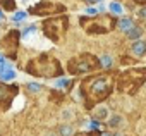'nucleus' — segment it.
Listing matches in <instances>:
<instances>
[{
	"mask_svg": "<svg viewBox=\"0 0 146 136\" xmlns=\"http://www.w3.org/2000/svg\"><path fill=\"white\" fill-rule=\"evenodd\" d=\"M115 136H122V134H115Z\"/></svg>",
	"mask_w": 146,
	"mask_h": 136,
	"instance_id": "nucleus-30",
	"label": "nucleus"
},
{
	"mask_svg": "<svg viewBox=\"0 0 146 136\" xmlns=\"http://www.w3.org/2000/svg\"><path fill=\"white\" fill-rule=\"evenodd\" d=\"M26 16H28V14L21 11V12H16V16H14L12 19H14V21H23V19H26Z\"/></svg>",
	"mask_w": 146,
	"mask_h": 136,
	"instance_id": "nucleus-18",
	"label": "nucleus"
},
{
	"mask_svg": "<svg viewBox=\"0 0 146 136\" xmlns=\"http://www.w3.org/2000/svg\"><path fill=\"white\" fill-rule=\"evenodd\" d=\"M96 12H98L96 9H86V14H90V16H95Z\"/></svg>",
	"mask_w": 146,
	"mask_h": 136,
	"instance_id": "nucleus-23",
	"label": "nucleus"
},
{
	"mask_svg": "<svg viewBox=\"0 0 146 136\" xmlns=\"http://www.w3.org/2000/svg\"><path fill=\"white\" fill-rule=\"evenodd\" d=\"M96 67V62L93 60V57L90 55H83V57H78V59H72L69 62V73L72 74H79V73H86V71H91Z\"/></svg>",
	"mask_w": 146,
	"mask_h": 136,
	"instance_id": "nucleus-3",
	"label": "nucleus"
},
{
	"mask_svg": "<svg viewBox=\"0 0 146 136\" xmlns=\"http://www.w3.org/2000/svg\"><path fill=\"white\" fill-rule=\"evenodd\" d=\"M43 31L52 41H58L62 33L65 31V17H57V19H48L43 23Z\"/></svg>",
	"mask_w": 146,
	"mask_h": 136,
	"instance_id": "nucleus-2",
	"label": "nucleus"
},
{
	"mask_svg": "<svg viewBox=\"0 0 146 136\" xmlns=\"http://www.w3.org/2000/svg\"><path fill=\"white\" fill-rule=\"evenodd\" d=\"M16 95H17V86H7L0 83V110H7Z\"/></svg>",
	"mask_w": 146,
	"mask_h": 136,
	"instance_id": "nucleus-5",
	"label": "nucleus"
},
{
	"mask_svg": "<svg viewBox=\"0 0 146 136\" xmlns=\"http://www.w3.org/2000/svg\"><path fill=\"white\" fill-rule=\"evenodd\" d=\"M23 35L19 33V31H16V29H12L9 35H5V38H4V41L0 43V47H2L4 50H5V53H7V57H11V59H16L17 55V48H19V38H21Z\"/></svg>",
	"mask_w": 146,
	"mask_h": 136,
	"instance_id": "nucleus-4",
	"label": "nucleus"
},
{
	"mask_svg": "<svg viewBox=\"0 0 146 136\" xmlns=\"http://www.w3.org/2000/svg\"><path fill=\"white\" fill-rule=\"evenodd\" d=\"M132 53L134 55H144V52H146V43L144 41H141V40H137L134 45H132Z\"/></svg>",
	"mask_w": 146,
	"mask_h": 136,
	"instance_id": "nucleus-10",
	"label": "nucleus"
},
{
	"mask_svg": "<svg viewBox=\"0 0 146 136\" xmlns=\"http://www.w3.org/2000/svg\"><path fill=\"white\" fill-rule=\"evenodd\" d=\"M102 136H110V134H107V133H105V134H102Z\"/></svg>",
	"mask_w": 146,
	"mask_h": 136,
	"instance_id": "nucleus-29",
	"label": "nucleus"
},
{
	"mask_svg": "<svg viewBox=\"0 0 146 136\" xmlns=\"http://www.w3.org/2000/svg\"><path fill=\"white\" fill-rule=\"evenodd\" d=\"M4 19V14H2V11H0V21H2Z\"/></svg>",
	"mask_w": 146,
	"mask_h": 136,
	"instance_id": "nucleus-27",
	"label": "nucleus"
},
{
	"mask_svg": "<svg viewBox=\"0 0 146 136\" xmlns=\"http://www.w3.org/2000/svg\"><path fill=\"white\" fill-rule=\"evenodd\" d=\"M102 62H103L105 67H110V65H112V59H110L108 55H103V57H102Z\"/></svg>",
	"mask_w": 146,
	"mask_h": 136,
	"instance_id": "nucleus-20",
	"label": "nucleus"
},
{
	"mask_svg": "<svg viewBox=\"0 0 146 136\" xmlns=\"http://www.w3.org/2000/svg\"><path fill=\"white\" fill-rule=\"evenodd\" d=\"M124 124H125V119H124L122 115H119V114H115V115H112V117L108 119V126H110V127H113V129L122 127Z\"/></svg>",
	"mask_w": 146,
	"mask_h": 136,
	"instance_id": "nucleus-8",
	"label": "nucleus"
},
{
	"mask_svg": "<svg viewBox=\"0 0 146 136\" xmlns=\"http://www.w3.org/2000/svg\"><path fill=\"white\" fill-rule=\"evenodd\" d=\"M137 14H139V17H144V19H146V7L139 9V12H137Z\"/></svg>",
	"mask_w": 146,
	"mask_h": 136,
	"instance_id": "nucleus-22",
	"label": "nucleus"
},
{
	"mask_svg": "<svg viewBox=\"0 0 146 136\" xmlns=\"http://www.w3.org/2000/svg\"><path fill=\"white\" fill-rule=\"evenodd\" d=\"M132 28H134V23H132V19H129V17H124V19H120V21H119V29H120V31L127 33V31H131Z\"/></svg>",
	"mask_w": 146,
	"mask_h": 136,
	"instance_id": "nucleus-9",
	"label": "nucleus"
},
{
	"mask_svg": "<svg viewBox=\"0 0 146 136\" xmlns=\"http://www.w3.org/2000/svg\"><path fill=\"white\" fill-rule=\"evenodd\" d=\"M58 11H64V7L62 5H55V4H50V2H41V4H38V5H35L33 9H31V12L35 14V16H45V14H53V12H58Z\"/></svg>",
	"mask_w": 146,
	"mask_h": 136,
	"instance_id": "nucleus-6",
	"label": "nucleus"
},
{
	"mask_svg": "<svg viewBox=\"0 0 146 136\" xmlns=\"http://www.w3.org/2000/svg\"><path fill=\"white\" fill-rule=\"evenodd\" d=\"M45 136H57V134H55V133H46Z\"/></svg>",
	"mask_w": 146,
	"mask_h": 136,
	"instance_id": "nucleus-25",
	"label": "nucleus"
},
{
	"mask_svg": "<svg viewBox=\"0 0 146 136\" xmlns=\"http://www.w3.org/2000/svg\"><path fill=\"white\" fill-rule=\"evenodd\" d=\"M143 33H144V31H143V28L134 26L131 31H127V38H129V40H139V38L143 36Z\"/></svg>",
	"mask_w": 146,
	"mask_h": 136,
	"instance_id": "nucleus-11",
	"label": "nucleus"
},
{
	"mask_svg": "<svg viewBox=\"0 0 146 136\" xmlns=\"http://www.w3.org/2000/svg\"><path fill=\"white\" fill-rule=\"evenodd\" d=\"M79 136H91V134H79Z\"/></svg>",
	"mask_w": 146,
	"mask_h": 136,
	"instance_id": "nucleus-28",
	"label": "nucleus"
},
{
	"mask_svg": "<svg viewBox=\"0 0 146 136\" xmlns=\"http://www.w3.org/2000/svg\"><path fill=\"white\" fill-rule=\"evenodd\" d=\"M98 126H100L98 119H95V121H91V122H90V129H98Z\"/></svg>",
	"mask_w": 146,
	"mask_h": 136,
	"instance_id": "nucleus-21",
	"label": "nucleus"
},
{
	"mask_svg": "<svg viewBox=\"0 0 146 136\" xmlns=\"http://www.w3.org/2000/svg\"><path fill=\"white\" fill-rule=\"evenodd\" d=\"M93 114H95V119H98V121L108 117V110H107V107H98V109H95Z\"/></svg>",
	"mask_w": 146,
	"mask_h": 136,
	"instance_id": "nucleus-12",
	"label": "nucleus"
},
{
	"mask_svg": "<svg viewBox=\"0 0 146 136\" xmlns=\"http://www.w3.org/2000/svg\"><path fill=\"white\" fill-rule=\"evenodd\" d=\"M26 88H28L29 91H40V90H41V86L36 85V83H29V85H26Z\"/></svg>",
	"mask_w": 146,
	"mask_h": 136,
	"instance_id": "nucleus-17",
	"label": "nucleus"
},
{
	"mask_svg": "<svg viewBox=\"0 0 146 136\" xmlns=\"http://www.w3.org/2000/svg\"><path fill=\"white\" fill-rule=\"evenodd\" d=\"M72 133H74V129H72V126H69V124H64V126H60V129H58V134H60V136H70Z\"/></svg>",
	"mask_w": 146,
	"mask_h": 136,
	"instance_id": "nucleus-13",
	"label": "nucleus"
},
{
	"mask_svg": "<svg viewBox=\"0 0 146 136\" xmlns=\"http://www.w3.org/2000/svg\"><path fill=\"white\" fill-rule=\"evenodd\" d=\"M88 4H95V2H98V0H86Z\"/></svg>",
	"mask_w": 146,
	"mask_h": 136,
	"instance_id": "nucleus-24",
	"label": "nucleus"
},
{
	"mask_svg": "<svg viewBox=\"0 0 146 136\" xmlns=\"http://www.w3.org/2000/svg\"><path fill=\"white\" fill-rule=\"evenodd\" d=\"M70 86V81L69 79H58V81H55V88H69Z\"/></svg>",
	"mask_w": 146,
	"mask_h": 136,
	"instance_id": "nucleus-16",
	"label": "nucleus"
},
{
	"mask_svg": "<svg viewBox=\"0 0 146 136\" xmlns=\"http://www.w3.org/2000/svg\"><path fill=\"white\" fill-rule=\"evenodd\" d=\"M0 5H2L5 11H14L16 9V2H14V0H0Z\"/></svg>",
	"mask_w": 146,
	"mask_h": 136,
	"instance_id": "nucleus-14",
	"label": "nucleus"
},
{
	"mask_svg": "<svg viewBox=\"0 0 146 136\" xmlns=\"http://www.w3.org/2000/svg\"><path fill=\"white\" fill-rule=\"evenodd\" d=\"M4 62H5V59H4L2 55H0V64H4Z\"/></svg>",
	"mask_w": 146,
	"mask_h": 136,
	"instance_id": "nucleus-26",
	"label": "nucleus"
},
{
	"mask_svg": "<svg viewBox=\"0 0 146 136\" xmlns=\"http://www.w3.org/2000/svg\"><path fill=\"white\" fill-rule=\"evenodd\" d=\"M108 9H110V12H113V14H122V12H124L122 5H120V4H117V2H112V4L108 5Z\"/></svg>",
	"mask_w": 146,
	"mask_h": 136,
	"instance_id": "nucleus-15",
	"label": "nucleus"
},
{
	"mask_svg": "<svg viewBox=\"0 0 146 136\" xmlns=\"http://www.w3.org/2000/svg\"><path fill=\"white\" fill-rule=\"evenodd\" d=\"M33 31H36V26H33V24H31V26H28L21 35H23V38H24V36H28V35H29V33H33Z\"/></svg>",
	"mask_w": 146,
	"mask_h": 136,
	"instance_id": "nucleus-19",
	"label": "nucleus"
},
{
	"mask_svg": "<svg viewBox=\"0 0 146 136\" xmlns=\"http://www.w3.org/2000/svg\"><path fill=\"white\" fill-rule=\"evenodd\" d=\"M26 73L33 74V76H43V78H55L62 74L60 64L48 57V55H41L38 59H33L28 65H26Z\"/></svg>",
	"mask_w": 146,
	"mask_h": 136,
	"instance_id": "nucleus-1",
	"label": "nucleus"
},
{
	"mask_svg": "<svg viewBox=\"0 0 146 136\" xmlns=\"http://www.w3.org/2000/svg\"><path fill=\"white\" fill-rule=\"evenodd\" d=\"M88 86H90V91L96 97V95H102V93H107L108 91V83L105 78H96V79H90L88 81ZM103 98V97H100Z\"/></svg>",
	"mask_w": 146,
	"mask_h": 136,
	"instance_id": "nucleus-7",
	"label": "nucleus"
}]
</instances>
